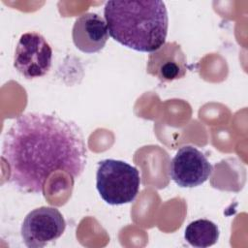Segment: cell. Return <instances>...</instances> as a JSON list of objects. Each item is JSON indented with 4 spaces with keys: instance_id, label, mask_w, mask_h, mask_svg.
Returning a JSON list of instances; mask_svg holds the SVG:
<instances>
[{
    "instance_id": "6",
    "label": "cell",
    "mask_w": 248,
    "mask_h": 248,
    "mask_svg": "<svg viewBox=\"0 0 248 248\" xmlns=\"http://www.w3.org/2000/svg\"><path fill=\"white\" fill-rule=\"evenodd\" d=\"M213 168L205 155L192 145L180 147L170 165V176L180 187L193 188L204 183Z\"/></svg>"
},
{
    "instance_id": "9",
    "label": "cell",
    "mask_w": 248,
    "mask_h": 248,
    "mask_svg": "<svg viewBox=\"0 0 248 248\" xmlns=\"http://www.w3.org/2000/svg\"><path fill=\"white\" fill-rule=\"evenodd\" d=\"M220 232L215 223L207 219L191 222L185 229L184 238L192 246L206 248L214 245L219 239Z\"/></svg>"
},
{
    "instance_id": "7",
    "label": "cell",
    "mask_w": 248,
    "mask_h": 248,
    "mask_svg": "<svg viewBox=\"0 0 248 248\" xmlns=\"http://www.w3.org/2000/svg\"><path fill=\"white\" fill-rule=\"evenodd\" d=\"M146 71L163 82L182 78L187 73L186 56L176 42L165 43L160 48L150 52Z\"/></svg>"
},
{
    "instance_id": "8",
    "label": "cell",
    "mask_w": 248,
    "mask_h": 248,
    "mask_svg": "<svg viewBox=\"0 0 248 248\" xmlns=\"http://www.w3.org/2000/svg\"><path fill=\"white\" fill-rule=\"evenodd\" d=\"M72 38L77 48L82 52L100 51L108 39V29L105 18L96 13L82 14L74 23Z\"/></svg>"
},
{
    "instance_id": "4",
    "label": "cell",
    "mask_w": 248,
    "mask_h": 248,
    "mask_svg": "<svg viewBox=\"0 0 248 248\" xmlns=\"http://www.w3.org/2000/svg\"><path fill=\"white\" fill-rule=\"evenodd\" d=\"M52 62V48L38 32L20 36L16 46L14 67L25 78L33 79L48 73Z\"/></svg>"
},
{
    "instance_id": "1",
    "label": "cell",
    "mask_w": 248,
    "mask_h": 248,
    "mask_svg": "<svg viewBox=\"0 0 248 248\" xmlns=\"http://www.w3.org/2000/svg\"><path fill=\"white\" fill-rule=\"evenodd\" d=\"M2 158L16 189L41 194L56 170L78 178L85 169L87 152L82 132L75 122L53 114L27 112L17 116L7 130Z\"/></svg>"
},
{
    "instance_id": "3",
    "label": "cell",
    "mask_w": 248,
    "mask_h": 248,
    "mask_svg": "<svg viewBox=\"0 0 248 248\" xmlns=\"http://www.w3.org/2000/svg\"><path fill=\"white\" fill-rule=\"evenodd\" d=\"M140 185L139 170L127 162L105 159L98 163L96 187L108 204L120 205L135 201Z\"/></svg>"
},
{
    "instance_id": "2",
    "label": "cell",
    "mask_w": 248,
    "mask_h": 248,
    "mask_svg": "<svg viewBox=\"0 0 248 248\" xmlns=\"http://www.w3.org/2000/svg\"><path fill=\"white\" fill-rule=\"evenodd\" d=\"M104 16L108 34L126 47L153 52L166 43L169 17L163 1H108Z\"/></svg>"
},
{
    "instance_id": "5",
    "label": "cell",
    "mask_w": 248,
    "mask_h": 248,
    "mask_svg": "<svg viewBox=\"0 0 248 248\" xmlns=\"http://www.w3.org/2000/svg\"><path fill=\"white\" fill-rule=\"evenodd\" d=\"M65 229L66 221L57 208L41 206L25 216L20 233L27 247L42 248L59 238Z\"/></svg>"
}]
</instances>
